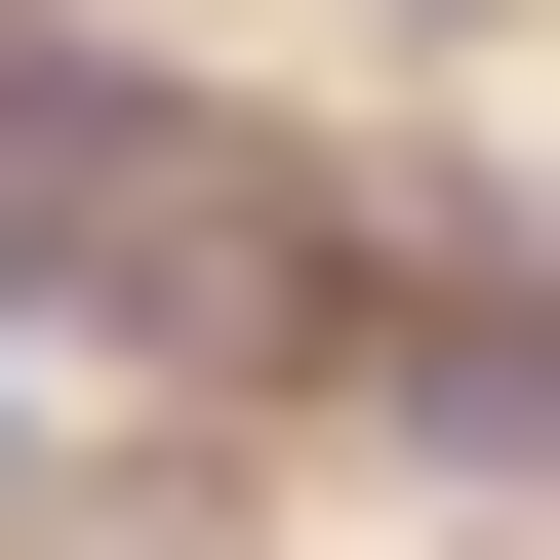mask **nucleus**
I'll use <instances>...</instances> for the list:
<instances>
[{
    "instance_id": "nucleus-1",
    "label": "nucleus",
    "mask_w": 560,
    "mask_h": 560,
    "mask_svg": "<svg viewBox=\"0 0 560 560\" xmlns=\"http://www.w3.org/2000/svg\"><path fill=\"white\" fill-rule=\"evenodd\" d=\"M361 400H441L480 480H560V280H400V320H361Z\"/></svg>"
}]
</instances>
